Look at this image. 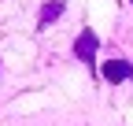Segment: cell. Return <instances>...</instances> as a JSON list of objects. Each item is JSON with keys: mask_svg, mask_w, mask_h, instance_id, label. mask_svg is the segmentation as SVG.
<instances>
[{"mask_svg": "<svg viewBox=\"0 0 133 126\" xmlns=\"http://www.w3.org/2000/svg\"><path fill=\"white\" fill-rule=\"evenodd\" d=\"M100 74H104L111 85H122V82H129V78H133V67H129L126 59H107L104 67H100Z\"/></svg>", "mask_w": 133, "mask_h": 126, "instance_id": "1", "label": "cell"}, {"mask_svg": "<svg viewBox=\"0 0 133 126\" xmlns=\"http://www.w3.org/2000/svg\"><path fill=\"white\" fill-rule=\"evenodd\" d=\"M74 52H78V59H85V63H92V56H96V34H92V30H85V34L78 37V45H74Z\"/></svg>", "mask_w": 133, "mask_h": 126, "instance_id": "2", "label": "cell"}, {"mask_svg": "<svg viewBox=\"0 0 133 126\" xmlns=\"http://www.w3.org/2000/svg\"><path fill=\"white\" fill-rule=\"evenodd\" d=\"M59 15H63V4H59V0H52V4H44V8H41L37 19H41V26H48V22H56Z\"/></svg>", "mask_w": 133, "mask_h": 126, "instance_id": "3", "label": "cell"}]
</instances>
